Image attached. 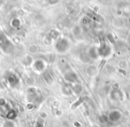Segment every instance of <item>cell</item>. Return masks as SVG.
Instances as JSON below:
<instances>
[{
  "label": "cell",
  "mask_w": 130,
  "mask_h": 127,
  "mask_svg": "<svg viewBox=\"0 0 130 127\" xmlns=\"http://www.w3.org/2000/svg\"><path fill=\"white\" fill-rule=\"evenodd\" d=\"M121 118V113L118 110H113L110 113L108 116V121H110L112 123L114 122H118Z\"/></svg>",
  "instance_id": "cell-1"
},
{
  "label": "cell",
  "mask_w": 130,
  "mask_h": 127,
  "mask_svg": "<svg viewBox=\"0 0 130 127\" xmlns=\"http://www.w3.org/2000/svg\"><path fill=\"white\" fill-rule=\"evenodd\" d=\"M16 112H15L13 109H10L9 111L7 112V114H6V117L8 118V119L12 120V119H14L15 117H16Z\"/></svg>",
  "instance_id": "cell-2"
},
{
  "label": "cell",
  "mask_w": 130,
  "mask_h": 127,
  "mask_svg": "<svg viewBox=\"0 0 130 127\" xmlns=\"http://www.w3.org/2000/svg\"><path fill=\"white\" fill-rule=\"evenodd\" d=\"M8 81H9V84H11L12 86H15L17 83H18V79H17L16 77H15L14 76H13V75H12L11 77L8 78Z\"/></svg>",
  "instance_id": "cell-3"
},
{
  "label": "cell",
  "mask_w": 130,
  "mask_h": 127,
  "mask_svg": "<svg viewBox=\"0 0 130 127\" xmlns=\"http://www.w3.org/2000/svg\"><path fill=\"white\" fill-rule=\"evenodd\" d=\"M7 104V101L5 98H0V107H5Z\"/></svg>",
  "instance_id": "cell-4"
},
{
  "label": "cell",
  "mask_w": 130,
  "mask_h": 127,
  "mask_svg": "<svg viewBox=\"0 0 130 127\" xmlns=\"http://www.w3.org/2000/svg\"><path fill=\"white\" fill-rule=\"evenodd\" d=\"M3 127H15V125H14V123H13V122L7 121V122H6V123H4Z\"/></svg>",
  "instance_id": "cell-5"
}]
</instances>
